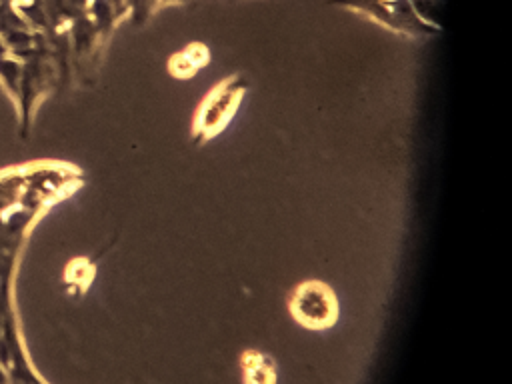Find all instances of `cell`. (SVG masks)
<instances>
[{"label":"cell","mask_w":512,"mask_h":384,"mask_svg":"<svg viewBox=\"0 0 512 384\" xmlns=\"http://www.w3.org/2000/svg\"><path fill=\"white\" fill-rule=\"evenodd\" d=\"M290 314L294 320L310 330H326L338 318V302L332 288L318 280H308L290 296Z\"/></svg>","instance_id":"6da1fadb"},{"label":"cell","mask_w":512,"mask_h":384,"mask_svg":"<svg viewBox=\"0 0 512 384\" xmlns=\"http://www.w3.org/2000/svg\"><path fill=\"white\" fill-rule=\"evenodd\" d=\"M246 86L248 84L244 78H232V80L216 86L206 96V100L198 108V114L194 120V140L198 144L206 142V140L214 138L218 132H222V128L234 116V110L240 104Z\"/></svg>","instance_id":"7a4b0ae2"},{"label":"cell","mask_w":512,"mask_h":384,"mask_svg":"<svg viewBox=\"0 0 512 384\" xmlns=\"http://www.w3.org/2000/svg\"><path fill=\"white\" fill-rule=\"evenodd\" d=\"M334 2L356 8V10H364L366 14H370L372 18L380 20L382 24L390 26L396 32L420 36V34H434L440 30L424 22L412 8L410 0H334Z\"/></svg>","instance_id":"3957f363"},{"label":"cell","mask_w":512,"mask_h":384,"mask_svg":"<svg viewBox=\"0 0 512 384\" xmlns=\"http://www.w3.org/2000/svg\"><path fill=\"white\" fill-rule=\"evenodd\" d=\"M242 382L244 384H276L274 360L262 352L248 350L242 356Z\"/></svg>","instance_id":"277c9868"},{"label":"cell","mask_w":512,"mask_h":384,"mask_svg":"<svg viewBox=\"0 0 512 384\" xmlns=\"http://www.w3.org/2000/svg\"><path fill=\"white\" fill-rule=\"evenodd\" d=\"M158 2H186V0H158Z\"/></svg>","instance_id":"5b68a950"},{"label":"cell","mask_w":512,"mask_h":384,"mask_svg":"<svg viewBox=\"0 0 512 384\" xmlns=\"http://www.w3.org/2000/svg\"><path fill=\"white\" fill-rule=\"evenodd\" d=\"M74 2H76V4H84L86 0H74Z\"/></svg>","instance_id":"8992f818"}]
</instances>
